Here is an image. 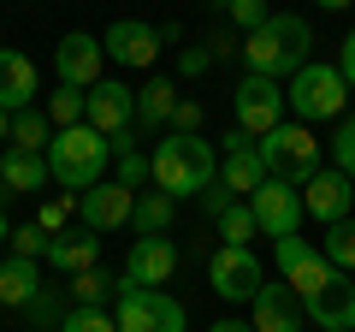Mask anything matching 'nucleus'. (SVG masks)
I'll list each match as a JSON object with an SVG mask.
<instances>
[{
	"label": "nucleus",
	"instance_id": "nucleus-1",
	"mask_svg": "<svg viewBox=\"0 0 355 332\" xmlns=\"http://www.w3.org/2000/svg\"><path fill=\"white\" fill-rule=\"evenodd\" d=\"M219 184V142H207L202 131L184 137V131H166L160 149H154V190H166L172 202L184 196H202Z\"/></svg>",
	"mask_w": 355,
	"mask_h": 332
},
{
	"label": "nucleus",
	"instance_id": "nucleus-2",
	"mask_svg": "<svg viewBox=\"0 0 355 332\" xmlns=\"http://www.w3.org/2000/svg\"><path fill=\"white\" fill-rule=\"evenodd\" d=\"M308 48H314V30H308V18L296 13H272L261 30H249L243 36V60H249L254 77H296L308 65Z\"/></svg>",
	"mask_w": 355,
	"mask_h": 332
},
{
	"label": "nucleus",
	"instance_id": "nucleus-3",
	"mask_svg": "<svg viewBox=\"0 0 355 332\" xmlns=\"http://www.w3.org/2000/svg\"><path fill=\"white\" fill-rule=\"evenodd\" d=\"M107 154H113V142L101 137L95 125H71V131H53L48 142V172L65 184V190H95V184L107 179Z\"/></svg>",
	"mask_w": 355,
	"mask_h": 332
},
{
	"label": "nucleus",
	"instance_id": "nucleus-4",
	"mask_svg": "<svg viewBox=\"0 0 355 332\" xmlns=\"http://www.w3.org/2000/svg\"><path fill=\"white\" fill-rule=\"evenodd\" d=\"M113 320L119 332H190V315L178 297L154 291V285H130V279H119L113 291Z\"/></svg>",
	"mask_w": 355,
	"mask_h": 332
},
{
	"label": "nucleus",
	"instance_id": "nucleus-5",
	"mask_svg": "<svg viewBox=\"0 0 355 332\" xmlns=\"http://www.w3.org/2000/svg\"><path fill=\"white\" fill-rule=\"evenodd\" d=\"M343 95H349V83H343V72H338V65L308 60L302 72L291 77L284 101H291L296 125H326V119H343Z\"/></svg>",
	"mask_w": 355,
	"mask_h": 332
},
{
	"label": "nucleus",
	"instance_id": "nucleus-6",
	"mask_svg": "<svg viewBox=\"0 0 355 332\" xmlns=\"http://www.w3.org/2000/svg\"><path fill=\"white\" fill-rule=\"evenodd\" d=\"M261 160H266L272 179H291L296 190H302V184L320 172V137L308 125H291V119H284L279 131H266V137H261Z\"/></svg>",
	"mask_w": 355,
	"mask_h": 332
},
{
	"label": "nucleus",
	"instance_id": "nucleus-7",
	"mask_svg": "<svg viewBox=\"0 0 355 332\" xmlns=\"http://www.w3.org/2000/svg\"><path fill=\"white\" fill-rule=\"evenodd\" d=\"M83 125L101 131V137L113 142V154H130V149H137V137H130V125H137V90H125V83H113V77H101V83L89 90Z\"/></svg>",
	"mask_w": 355,
	"mask_h": 332
},
{
	"label": "nucleus",
	"instance_id": "nucleus-8",
	"mask_svg": "<svg viewBox=\"0 0 355 332\" xmlns=\"http://www.w3.org/2000/svg\"><path fill=\"white\" fill-rule=\"evenodd\" d=\"M231 113H237V125L249 131L254 142L266 137V131H279L284 113H291V101H284V83H272V77H243L237 95H231Z\"/></svg>",
	"mask_w": 355,
	"mask_h": 332
},
{
	"label": "nucleus",
	"instance_id": "nucleus-9",
	"mask_svg": "<svg viewBox=\"0 0 355 332\" xmlns=\"http://www.w3.org/2000/svg\"><path fill=\"white\" fill-rule=\"evenodd\" d=\"M207 285H214L225 303H254V291L266 285V273H261V261H254V249L219 243L214 256H207Z\"/></svg>",
	"mask_w": 355,
	"mask_h": 332
},
{
	"label": "nucleus",
	"instance_id": "nucleus-10",
	"mask_svg": "<svg viewBox=\"0 0 355 332\" xmlns=\"http://www.w3.org/2000/svg\"><path fill=\"white\" fill-rule=\"evenodd\" d=\"M272 256H279L284 285H291V291L302 297V303H308V297H320V291L331 285V273H338V267H331V261L320 256V249H314L308 238H279V243H272Z\"/></svg>",
	"mask_w": 355,
	"mask_h": 332
},
{
	"label": "nucleus",
	"instance_id": "nucleus-11",
	"mask_svg": "<svg viewBox=\"0 0 355 332\" xmlns=\"http://www.w3.org/2000/svg\"><path fill=\"white\" fill-rule=\"evenodd\" d=\"M249 208H254V219H261V238H296V226H302V196H296V184L291 179H266L261 190L249 196Z\"/></svg>",
	"mask_w": 355,
	"mask_h": 332
},
{
	"label": "nucleus",
	"instance_id": "nucleus-12",
	"mask_svg": "<svg viewBox=\"0 0 355 332\" xmlns=\"http://www.w3.org/2000/svg\"><path fill=\"white\" fill-rule=\"evenodd\" d=\"M53 72H60V83H71V90H95V83H101V72H107L101 36H89V30L60 36V48H53Z\"/></svg>",
	"mask_w": 355,
	"mask_h": 332
},
{
	"label": "nucleus",
	"instance_id": "nucleus-13",
	"mask_svg": "<svg viewBox=\"0 0 355 332\" xmlns=\"http://www.w3.org/2000/svg\"><path fill=\"white\" fill-rule=\"evenodd\" d=\"M77 214H83L89 231H113V226H130V214H137V190L119 179H101L95 190L77 196Z\"/></svg>",
	"mask_w": 355,
	"mask_h": 332
},
{
	"label": "nucleus",
	"instance_id": "nucleus-14",
	"mask_svg": "<svg viewBox=\"0 0 355 332\" xmlns=\"http://www.w3.org/2000/svg\"><path fill=\"white\" fill-rule=\"evenodd\" d=\"M160 30L154 24H142V18H113L107 24V36H101V48H107V60H119V65H142L148 72L154 60H160Z\"/></svg>",
	"mask_w": 355,
	"mask_h": 332
},
{
	"label": "nucleus",
	"instance_id": "nucleus-15",
	"mask_svg": "<svg viewBox=\"0 0 355 332\" xmlns=\"http://www.w3.org/2000/svg\"><path fill=\"white\" fill-rule=\"evenodd\" d=\"M172 273H178V243L166 238V231H160V238H130V256H125V273H119V279L154 285V291H160Z\"/></svg>",
	"mask_w": 355,
	"mask_h": 332
},
{
	"label": "nucleus",
	"instance_id": "nucleus-16",
	"mask_svg": "<svg viewBox=\"0 0 355 332\" xmlns=\"http://www.w3.org/2000/svg\"><path fill=\"white\" fill-rule=\"evenodd\" d=\"M308 320V303L291 291V285H261L249 303V326L254 332H302Z\"/></svg>",
	"mask_w": 355,
	"mask_h": 332
},
{
	"label": "nucleus",
	"instance_id": "nucleus-17",
	"mask_svg": "<svg viewBox=\"0 0 355 332\" xmlns=\"http://www.w3.org/2000/svg\"><path fill=\"white\" fill-rule=\"evenodd\" d=\"M349 184H355V179H343L338 166H320L314 179L302 184V208L320 219V226H338V219H349V202H355Z\"/></svg>",
	"mask_w": 355,
	"mask_h": 332
},
{
	"label": "nucleus",
	"instance_id": "nucleus-18",
	"mask_svg": "<svg viewBox=\"0 0 355 332\" xmlns=\"http://www.w3.org/2000/svg\"><path fill=\"white\" fill-rule=\"evenodd\" d=\"M308 320L320 332H355V273H331L320 297H308Z\"/></svg>",
	"mask_w": 355,
	"mask_h": 332
},
{
	"label": "nucleus",
	"instance_id": "nucleus-19",
	"mask_svg": "<svg viewBox=\"0 0 355 332\" xmlns=\"http://www.w3.org/2000/svg\"><path fill=\"white\" fill-rule=\"evenodd\" d=\"M48 267L53 273H89V267H101V231H60V238L48 243Z\"/></svg>",
	"mask_w": 355,
	"mask_h": 332
},
{
	"label": "nucleus",
	"instance_id": "nucleus-20",
	"mask_svg": "<svg viewBox=\"0 0 355 332\" xmlns=\"http://www.w3.org/2000/svg\"><path fill=\"white\" fill-rule=\"evenodd\" d=\"M266 179H272V172H266V160H261V142H249V149H219V184L237 190L243 202H249Z\"/></svg>",
	"mask_w": 355,
	"mask_h": 332
},
{
	"label": "nucleus",
	"instance_id": "nucleus-21",
	"mask_svg": "<svg viewBox=\"0 0 355 332\" xmlns=\"http://www.w3.org/2000/svg\"><path fill=\"white\" fill-rule=\"evenodd\" d=\"M0 107H6V113L36 107V65L18 48H0Z\"/></svg>",
	"mask_w": 355,
	"mask_h": 332
},
{
	"label": "nucleus",
	"instance_id": "nucleus-22",
	"mask_svg": "<svg viewBox=\"0 0 355 332\" xmlns=\"http://www.w3.org/2000/svg\"><path fill=\"white\" fill-rule=\"evenodd\" d=\"M0 179L12 184V196H36V190H48V154H30V149H6L0 154Z\"/></svg>",
	"mask_w": 355,
	"mask_h": 332
},
{
	"label": "nucleus",
	"instance_id": "nucleus-23",
	"mask_svg": "<svg viewBox=\"0 0 355 332\" xmlns=\"http://www.w3.org/2000/svg\"><path fill=\"white\" fill-rule=\"evenodd\" d=\"M178 101H184V95H178V83H172V77H148V83L137 90V125H142V131L172 125Z\"/></svg>",
	"mask_w": 355,
	"mask_h": 332
},
{
	"label": "nucleus",
	"instance_id": "nucleus-24",
	"mask_svg": "<svg viewBox=\"0 0 355 332\" xmlns=\"http://www.w3.org/2000/svg\"><path fill=\"white\" fill-rule=\"evenodd\" d=\"M36 291H42V267H36V261L12 256L6 267H0V303H6V308H30Z\"/></svg>",
	"mask_w": 355,
	"mask_h": 332
},
{
	"label": "nucleus",
	"instance_id": "nucleus-25",
	"mask_svg": "<svg viewBox=\"0 0 355 332\" xmlns=\"http://www.w3.org/2000/svg\"><path fill=\"white\" fill-rule=\"evenodd\" d=\"M172 219H178V202H172L166 190H137V214H130L137 238H160Z\"/></svg>",
	"mask_w": 355,
	"mask_h": 332
},
{
	"label": "nucleus",
	"instance_id": "nucleus-26",
	"mask_svg": "<svg viewBox=\"0 0 355 332\" xmlns=\"http://www.w3.org/2000/svg\"><path fill=\"white\" fill-rule=\"evenodd\" d=\"M53 142V119L36 113V107H24V113H12V142L6 149H30V154H48Z\"/></svg>",
	"mask_w": 355,
	"mask_h": 332
},
{
	"label": "nucleus",
	"instance_id": "nucleus-27",
	"mask_svg": "<svg viewBox=\"0 0 355 332\" xmlns=\"http://www.w3.org/2000/svg\"><path fill=\"white\" fill-rule=\"evenodd\" d=\"M65 291H71L77 308H107V303H113V291H119V279H113V273H101V267H89V273H71Z\"/></svg>",
	"mask_w": 355,
	"mask_h": 332
},
{
	"label": "nucleus",
	"instance_id": "nucleus-28",
	"mask_svg": "<svg viewBox=\"0 0 355 332\" xmlns=\"http://www.w3.org/2000/svg\"><path fill=\"white\" fill-rule=\"evenodd\" d=\"M320 256H326L338 273H355V219L326 226V238H320Z\"/></svg>",
	"mask_w": 355,
	"mask_h": 332
},
{
	"label": "nucleus",
	"instance_id": "nucleus-29",
	"mask_svg": "<svg viewBox=\"0 0 355 332\" xmlns=\"http://www.w3.org/2000/svg\"><path fill=\"white\" fill-rule=\"evenodd\" d=\"M83 113H89V90H71V83H60V90L48 95V119H53V131L83 125Z\"/></svg>",
	"mask_w": 355,
	"mask_h": 332
},
{
	"label": "nucleus",
	"instance_id": "nucleus-30",
	"mask_svg": "<svg viewBox=\"0 0 355 332\" xmlns=\"http://www.w3.org/2000/svg\"><path fill=\"white\" fill-rule=\"evenodd\" d=\"M219 238L237 243V249H249V238H261V219H254V208H249V202H237L225 219H219Z\"/></svg>",
	"mask_w": 355,
	"mask_h": 332
},
{
	"label": "nucleus",
	"instance_id": "nucleus-31",
	"mask_svg": "<svg viewBox=\"0 0 355 332\" xmlns=\"http://www.w3.org/2000/svg\"><path fill=\"white\" fill-rule=\"evenodd\" d=\"M60 332H119V320H113V308H65V320H60Z\"/></svg>",
	"mask_w": 355,
	"mask_h": 332
},
{
	"label": "nucleus",
	"instance_id": "nucleus-32",
	"mask_svg": "<svg viewBox=\"0 0 355 332\" xmlns=\"http://www.w3.org/2000/svg\"><path fill=\"white\" fill-rule=\"evenodd\" d=\"M48 243H53V231H42L36 219H30V226L12 231V256H24V261H48Z\"/></svg>",
	"mask_w": 355,
	"mask_h": 332
},
{
	"label": "nucleus",
	"instance_id": "nucleus-33",
	"mask_svg": "<svg viewBox=\"0 0 355 332\" xmlns=\"http://www.w3.org/2000/svg\"><path fill=\"white\" fill-rule=\"evenodd\" d=\"M331 166H338L343 179H355V113L338 125V137H331Z\"/></svg>",
	"mask_w": 355,
	"mask_h": 332
},
{
	"label": "nucleus",
	"instance_id": "nucleus-34",
	"mask_svg": "<svg viewBox=\"0 0 355 332\" xmlns=\"http://www.w3.org/2000/svg\"><path fill=\"white\" fill-rule=\"evenodd\" d=\"M119 184H130V190H142V184H154V154H119Z\"/></svg>",
	"mask_w": 355,
	"mask_h": 332
},
{
	"label": "nucleus",
	"instance_id": "nucleus-35",
	"mask_svg": "<svg viewBox=\"0 0 355 332\" xmlns=\"http://www.w3.org/2000/svg\"><path fill=\"white\" fill-rule=\"evenodd\" d=\"M266 18H272V13H266V0H231V24H237L243 36H249V30H261Z\"/></svg>",
	"mask_w": 355,
	"mask_h": 332
},
{
	"label": "nucleus",
	"instance_id": "nucleus-36",
	"mask_svg": "<svg viewBox=\"0 0 355 332\" xmlns=\"http://www.w3.org/2000/svg\"><path fill=\"white\" fill-rule=\"evenodd\" d=\"M237 202H243V196H237V190H225V184H214V190H202V214H207V219H225V214H231Z\"/></svg>",
	"mask_w": 355,
	"mask_h": 332
},
{
	"label": "nucleus",
	"instance_id": "nucleus-37",
	"mask_svg": "<svg viewBox=\"0 0 355 332\" xmlns=\"http://www.w3.org/2000/svg\"><path fill=\"white\" fill-rule=\"evenodd\" d=\"M77 214V202L71 196H60V202H42V214H36V226L42 231H65V219Z\"/></svg>",
	"mask_w": 355,
	"mask_h": 332
},
{
	"label": "nucleus",
	"instance_id": "nucleus-38",
	"mask_svg": "<svg viewBox=\"0 0 355 332\" xmlns=\"http://www.w3.org/2000/svg\"><path fill=\"white\" fill-rule=\"evenodd\" d=\"M24 315H30V320H42V326H60V320H65V315H60V303H53V291H48V285L36 291V303H30Z\"/></svg>",
	"mask_w": 355,
	"mask_h": 332
},
{
	"label": "nucleus",
	"instance_id": "nucleus-39",
	"mask_svg": "<svg viewBox=\"0 0 355 332\" xmlns=\"http://www.w3.org/2000/svg\"><path fill=\"white\" fill-rule=\"evenodd\" d=\"M172 131L196 137V131H202V101H190V95H184V101H178V113H172Z\"/></svg>",
	"mask_w": 355,
	"mask_h": 332
},
{
	"label": "nucleus",
	"instance_id": "nucleus-40",
	"mask_svg": "<svg viewBox=\"0 0 355 332\" xmlns=\"http://www.w3.org/2000/svg\"><path fill=\"white\" fill-rule=\"evenodd\" d=\"M207 65H214V53H207V48H184V53H178V72H184V77H202Z\"/></svg>",
	"mask_w": 355,
	"mask_h": 332
},
{
	"label": "nucleus",
	"instance_id": "nucleus-41",
	"mask_svg": "<svg viewBox=\"0 0 355 332\" xmlns=\"http://www.w3.org/2000/svg\"><path fill=\"white\" fill-rule=\"evenodd\" d=\"M207 53H214V60H231V53H243L237 30H214V36H207Z\"/></svg>",
	"mask_w": 355,
	"mask_h": 332
},
{
	"label": "nucleus",
	"instance_id": "nucleus-42",
	"mask_svg": "<svg viewBox=\"0 0 355 332\" xmlns=\"http://www.w3.org/2000/svg\"><path fill=\"white\" fill-rule=\"evenodd\" d=\"M338 72H343V83H349V90H355V30H349V36H343V60H338Z\"/></svg>",
	"mask_w": 355,
	"mask_h": 332
},
{
	"label": "nucleus",
	"instance_id": "nucleus-43",
	"mask_svg": "<svg viewBox=\"0 0 355 332\" xmlns=\"http://www.w3.org/2000/svg\"><path fill=\"white\" fill-rule=\"evenodd\" d=\"M207 332H254V326H249V320H214Z\"/></svg>",
	"mask_w": 355,
	"mask_h": 332
},
{
	"label": "nucleus",
	"instance_id": "nucleus-44",
	"mask_svg": "<svg viewBox=\"0 0 355 332\" xmlns=\"http://www.w3.org/2000/svg\"><path fill=\"white\" fill-rule=\"evenodd\" d=\"M0 142H12V113L0 107Z\"/></svg>",
	"mask_w": 355,
	"mask_h": 332
},
{
	"label": "nucleus",
	"instance_id": "nucleus-45",
	"mask_svg": "<svg viewBox=\"0 0 355 332\" xmlns=\"http://www.w3.org/2000/svg\"><path fill=\"white\" fill-rule=\"evenodd\" d=\"M314 6H326V13H343V6H355V0H314Z\"/></svg>",
	"mask_w": 355,
	"mask_h": 332
},
{
	"label": "nucleus",
	"instance_id": "nucleus-46",
	"mask_svg": "<svg viewBox=\"0 0 355 332\" xmlns=\"http://www.w3.org/2000/svg\"><path fill=\"white\" fill-rule=\"evenodd\" d=\"M6 238H12V226H6V214H0V243H6Z\"/></svg>",
	"mask_w": 355,
	"mask_h": 332
},
{
	"label": "nucleus",
	"instance_id": "nucleus-47",
	"mask_svg": "<svg viewBox=\"0 0 355 332\" xmlns=\"http://www.w3.org/2000/svg\"><path fill=\"white\" fill-rule=\"evenodd\" d=\"M207 6H219V13H231V0H207Z\"/></svg>",
	"mask_w": 355,
	"mask_h": 332
},
{
	"label": "nucleus",
	"instance_id": "nucleus-48",
	"mask_svg": "<svg viewBox=\"0 0 355 332\" xmlns=\"http://www.w3.org/2000/svg\"><path fill=\"white\" fill-rule=\"evenodd\" d=\"M6 196H12V184H6V179H0V202H6Z\"/></svg>",
	"mask_w": 355,
	"mask_h": 332
}]
</instances>
